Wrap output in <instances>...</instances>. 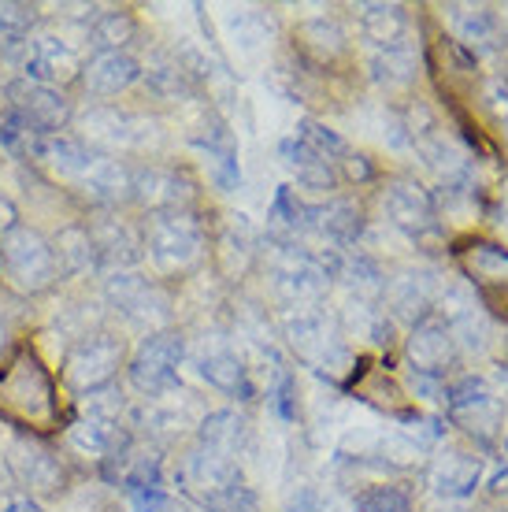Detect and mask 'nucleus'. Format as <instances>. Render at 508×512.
<instances>
[{"mask_svg":"<svg viewBox=\"0 0 508 512\" xmlns=\"http://www.w3.org/2000/svg\"><path fill=\"white\" fill-rule=\"evenodd\" d=\"M4 512H41V505L34 498H12Z\"/></svg>","mask_w":508,"mask_h":512,"instance_id":"nucleus-32","label":"nucleus"},{"mask_svg":"<svg viewBox=\"0 0 508 512\" xmlns=\"http://www.w3.org/2000/svg\"><path fill=\"white\" fill-rule=\"evenodd\" d=\"M123 364V346L112 334H86L82 342H75V349L64 360V379L75 390L89 394V390H101L112 383V375Z\"/></svg>","mask_w":508,"mask_h":512,"instance_id":"nucleus-4","label":"nucleus"},{"mask_svg":"<svg viewBox=\"0 0 508 512\" xmlns=\"http://www.w3.org/2000/svg\"><path fill=\"white\" fill-rule=\"evenodd\" d=\"M453 357H457V338L449 331V323L434 320V316L416 323V331L408 338V360H412L416 375L438 379L445 372V364H453Z\"/></svg>","mask_w":508,"mask_h":512,"instance_id":"nucleus-6","label":"nucleus"},{"mask_svg":"<svg viewBox=\"0 0 508 512\" xmlns=\"http://www.w3.org/2000/svg\"><path fill=\"white\" fill-rule=\"evenodd\" d=\"M375 78L386 82V86H408L416 78V60H412V49L408 45H394V49H379L375 64H371Z\"/></svg>","mask_w":508,"mask_h":512,"instance_id":"nucleus-21","label":"nucleus"},{"mask_svg":"<svg viewBox=\"0 0 508 512\" xmlns=\"http://www.w3.org/2000/svg\"><path fill=\"white\" fill-rule=\"evenodd\" d=\"M56 264H60V271H67V275H78V271H86L97 264V242H93L89 227L71 223V227L60 231V238H56Z\"/></svg>","mask_w":508,"mask_h":512,"instance_id":"nucleus-15","label":"nucleus"},{"mask_svg":"<svg viewBox=\"0 0 508 512\" xmlns=\"http://www.w3.org/2000/svg\"><path fill=\"white\" fill-rule=\"evenodd\" d=\"M360 26L379 49H394V45H405V30H408V15L401 4H368L360 12Z\"/></svg>","mask_w":508,"mask_h":512,"instance_id":"nucleus-13","label":"nucleus"},{"mask_svg":"<svg viewBox=\"0 0 508 512\" xmlns=\"http://www.w3.org/2000/svg\"><path fill=\"white\" fill-rule=\"evenodd\" d=\"M12 231H19V208H15L12 197H4V193H0V234L8 238Z\"/></svg>","mask_w":508,"mask_h":512,"instance_id":"nucleus-30","label":"nucleus"},{"mask_svg":"<svg viewBox=\"0 0 508 512\" xmlns=\"http://www.w3.org/2000/svg\"><path fill=\"white\" fill-rule=\"evenodd\" d=\"M12 97H15V116L23 119L34 134H41V138L56 134V130L67 123L64 93L52 90V86H34V82H23V86H15V90H12Z\"/></svg>","mask_w":508,"mask_h":512,"instance_id":"nucleus-7","label":"nucleus"},{"mask_svg":"<svg viewBox=\"0 0 508 512\" xmlns=\"http://www.w3.org/2000/svg\"><path fill=\"white\" fill-rule=\"evenodd\" d=\"M201 375L216 386V390H223V394H249L245 364L234 357V353H212V357H204Z\"/></svg>","mask_w":508,"mask_h":512,"instance_id":"nucleus-20","label":"nucleus"},{"mask_svg":"<svg viewBox=\"0 0 508 512\" xmlns=\"http://www.w3.org/2000/svg\"><path fill=\"white\" fill-rule=\"evenodd\" d=\"M8 464H12L15 479H19L23 487L38 490V494L64 490V468H60V461H56L52 453H45V449H38L34 442H15Z\"/></svg>","mask_w":508,"mask_h":512,"instance_id":"nucleus-11","label":"nucleus"},{"mask_svg":"<svg viewBox=\"0 0 508 512\" xmlns=\"http://www.w3.org/2000/svg\"><path fill=\"white\" fill-rule=\"evenodd\" d=\"M312 216H319L316 219L319 231L338 238V242H353L356 234H360V212H356L353 205H345V201H334V205L316 208Z\"/></svg>","mask_w":508,"mask_h":512,"instance_id":"nucleus-23","label":"nucleus"},{"mask_svg":"<svg viewBox=\"0 0 508 512\" xmlns=\"http://www.w3.org/2000/svg\"><path fill=\"white\" fill-rule=\"evenodd\" d=\"M390 297H394V312L416 316V312L427 308L431 290H427V279H423V275H401V279L394 282V294Z\"/></svg>","mask_w":508,"mask_h":512,"instance_id":"nucleus-25","label":"nucleus"},{"mask_svg":"<svg viewBox=\"0 0 508 512\" xmlns=\"http://www.w3.org/2000/svg\"><path fill=\"white\" fill-rule=\"evenodd\" d=\"M242 438H245V420H238L230 409L212 412V416L201 423V446L216 449L223 457H234V453L242 449Z\"/></svg>","mask_w":508,"mask_h":512,"instance_id":"nucleus-18","label":"nucleus"},{"mask_svg":"<svg viewBox=\"0 0 508 512\" xmlns=\"http://www.w3.org/2000/svg\"><path fill=\"white\" fill-rule=\"evenodd\" d=\"M201 227L193 223L186 208L156 212L145 227V249L160 271H182L201 256Z\"/></svg>","mask_w":508,"mask_h":512,"instance_id":"nucleus-2","label":"nucleus"},{"mask_svg":"<svg viewBox=\"0 0 508 512\" xmlns=\"http://www.w3.org/2000/svg\"><path fill=\"white\" fill-rule=\"evenodd\" d=\"M356 512H412V501L397 487H371L356 498Z\"/></svg>","mask_w":508,"mask_h":512,"instance_id":"nucleus-28","label":"nucleus"},{"mask_svg":"<svg viewBox=\"0 0 508 512\" xmlns=\"http://www.w3.org/2000/svg\"><path fill=\"white\" fill-rule=\"evenodd\" d=\"M479 457H471V453H460V449H445L442 457H434L431 479L434 494H445V498H468L471 490L479 487Z\"/></svg>","mask_w":508,"mask_h":512,"instance_id":"nucleus-12","label":"nucleus"},{"mask_svg":"<svg viewBox=\"0 0 508 512\" xmlns=\"http://www.w3.org/2000/svg\"><path fill=\"white\" fill-rule=\"evenodd\" d=\"M34 8L26 4H0V45H19L30 38Z\"/></svg>","mask_w":508,"mask_h":512,"instance_id":"nucleus-26","label":"nucleus"},{"mask_svg":"<svg viewBox=\"0 0 508 512\" xmlns=\"http://www.w3.org/2000/svg\"><path fill=\"white\" fill-rule=\"evenodd\" d=\"M297 38H301V49L316 60H334L345 52V34L342 26L331 23V19H312V23L297 26Z\"/></svg>","mask_w":508,"mask_h":512,"instance_id":"nucleus-19","label":"nucleus"},{"mask_svg":"<svg viewBox=\"0 0 508 512\" xmlns=\"http://www.w3.org/2000/svg\"><path fill=\"white\" fill-rule=\"evenodd\" d=\"M453 23H457V34L464 45L471 49H497V38H501V23H497V15L490 8H457L453 15Z\"/></svg>","mask_w":508,"mask_h":512,"instance_id":"nucleus-17","label":"nucleus"},{"mask_svg":"<svg viewBox=\"0 0 508 512\" xmlns=\"http://www.w3.org/2000/svg\"><path fill=\"white\" fill-rule=\"evenodd\" d=\"M471 271L479 275V282H508V249L490 242L471 245Z\"/></svg>","mask_w":508,"mask_h":512,"instance_id":"nucleus-24","label":"nucleus"},{"mask_svg":"<svg viewBox=\"0 0 508 512\" xmlns=\"http://www.w3.org/2000/svg\"><path fill=\"white\" fill-rule=\"evenodd\" d=\"M445 409L468 435L483 438V442H494L501 435L505 405L483 379H460L457 386H449L445 390Z\"/></svg>","mask_w":508,"mask_h":512,"instance_id":"nucleus-3","label":"nucleus"},{"mask_svg":"<svg viewBox=\"0 0 508 512\" xmlns=\"http://www.w3.org/2000/svg\"><path fill=\"white\" fill-rule=\"evenodd\" d=\"M342 164H345V175H349V179H360V182H364V179H371V175H375V167L368 164V156H360V153H356V156L345 153Z\"/></svg>","mask_w":508,"mask_h":512,"instance_id":"nucleus-31","label":"nucleus"},{"mask_svg":"<svg viewBox=\"0 0 508 512\" xmlns=\"http://www.w3.org/2000/svg\"><path fill=\"white\" fill-rule=\"evenodd\" d=\"M0 268H4L8 282L26 290V294L49 290L56 275H60L56 249L38 231H30V227H19V231L4 238V245H0Z\"/></svg>","mask_w":508,"mask_h":512,"instance_id":"nucleus-1","label":"nucleus"},{"mask_svg":"<svg viewBox=\"0 0 508 512\" xmlns=\"http://www.w3.org/2000/svg\"><path fill=\"white\" fill-rule=\"evenodd\" d=\"M71 442H75L82 453H93V457H101V453H108V446L115 442V423L82 420L75 431H71Z\"/></svg>","mask_w":508,"mask_h":512,"instance_id":"nucleus-27","label":"nucleus"},{"mask_svg":"<svg viewBox=\"0 0 508 512\" xmlns=\"http://www.w3.org/2000/svg\"><path fill=\"white\" fill-rule=\"evenodd\" d=\"M138 78H141V64L130 52H97L82 67L86 93H93V97H115V93L130 90Z\"/></svg>","mask_w":508,"mask_h":512,"instance_id":"nucleus-10","label":"nucleus"},{"mask_svg":"<svg viewBox=\"0 0 508 512\" xmlns=\"http://www.w3.org/2000/svg\"><path fill=\"white\" fill-rule=\"evenodd\" d=\"M75 71H78V52L67 41H60L56 34L34 38L30 56H26V82L56 90V82H67Z\"/></svg>","mask_w":508,"mask_h":512,"instance_id":"nucleus-9","label":"nucleus"},{"mask_svg":"<svg viewBox=\"0 0 508 512\" xmlns=\"http://www.w3.org/2000/svg\"><path fill=\"white\" fill-rule=\"evenodd\" d=\"M505 30H508V15H505Z\"/></svg>","mask_w":508,"mask_h":512,"instance_id":"nucleus-33","label":"nucleus"},{"mask_svg":"<svg viewBox=\"0 0 508 512\" xmlns=\"http://www.w3.org/2000/svg\"><path fill=\"white\" fill-rule=\"evenodd\" d=\"M290 512H331V505L323 501V494L312 487H297L290 498Z\"/></svg>","mask_w":508,"mask_h":512,"instance_id":"nucleus-29","label":"nucleus"},{"mask_svg":"<svg viewBox=\"0 0 508 512\" xmlns=\"http://www.w3.org/2000/svg\"><path fill=\"white\" fill-rule=\"evenodd\" d=\"M178 360H182L178 334H149L130 364V383L138 386L141 394H164L178 379Z\"/></svg>","mask_w":508,"mask_h":512,"instance_id":"nucleus-5","label":"nucleus"},{"mask_svg":"<svg viewBox=\"0 0 508 512\" xmlns=\"http://www.w3.org/2000/svg\"><path fill=\"white\" fill-rule=\"evenodd\" d=\"M382 205H386L390 223L401 227V231H408V234L434 231V201H431V193L423 190V186H416V182H408V179L390 182Z\"/></svg>","mask_w":508,"mask_h":512,"instance_id":"nucleus-8","label":"nucleus"},{"mask_svg":"<svg viewBox=\"0 0 508 512\" xmlns=\"http://www.w3.org/2000/svg\"><path fill=\"white\" fill-rule=\"evenodd\" d=\"M82 130H86V138L93 145H130L134 141V119L130 116H119L115 108H93L86 119H82Z\"/></svg>","mask_w":508,"mask_h":512,"instance_id":"nucleus-16","label":"nucleus"},{"mask_svg":"<svg viewBox=\"0 0 508 512\" xmlns=\"http://www.w3.org/2000/svg\"><path fill=\"white\" fill-rule=\"evenodd\" d=\"M134 19H130L127 12H104L97 15V23H93V45L101 52H123V45H127L130 38H134Z\"/></svg>","mask_w":508,"mask_h":512,"instance_id":"nucleus-22","label":"nucleus"},{"mask_svg":"<svg viewBox=\"0 0 508 512\" xmlns=\"http://www.w3.org/2000/svg\"><path fill=\"white\" fill-rule=\"evenodd\" d=\"M282 153L290 156L286 164L293 167V175L305 182L308 190H334L338 175H334V164L323 153L308 149L305 141H286V149H282Z\"/></svg>","mask_w":508,"mask_h":512,"instance_id":"nucleus-14","label":"nucleus"}]
</instances>
